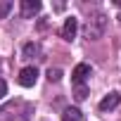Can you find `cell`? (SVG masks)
I'll list each match as a JSON object with an SVG mask.
<instances>
[{"label":"cell","mask_w":121,"mask_h":121,"mask_svg":"<svg viewBox=\"0 0 121 121\" xmlns=\"http://www.w3.org/2000/svg\"><path fill=\"white\" fill-rule=\"evenodd\" d=\"M104 29H107V14L104 12H95L88 17L86 26H83V36L88 40H100L104 36Z\"/></svg>","instance_id":"6da1fadb"},{"label":"cell","mask_w":121,"mask_h":121,"mask_svg":"<svg viewBox=\"0 0 121 121\" xmlns=\"http://www.w3.org/2000/svg\"><path fill=\"white\" fill-rule=\"evenodd\" d=\"M19 86H24V88H31V86H36V81H38V69L36 67H24L22 71H19Z\"/></svg>","instance_id":"7a4b0ae2"},{"label":"cell","mask_w":121,"mask_h":121,"mask_svg":"<svg viewBox=\"0 0 121 121\" xmlns=\"http://www.w3.org/2000/svg\"><path fill=\"white\" fill-rule=\"evenodd\" d=\"M90 64H86V62H81V64H76L74 67V71H71V81L76 83V86H83L86 81H88V76H90Z\"/></svg>","instance_id":"3957f363"},{"label":"cell","mask_w":121,"mask_h":121,"mask_svg":"<svg viewBox=\"0 0 121 121\" xmlns=\"http://www.w3.org/2000/svg\"><path fill=\"white\" fill-rule=\"evenodd\" d=\"M40 0H22V17L24 19H33L40 12Z\"/></svg>","instance_id":"277c9868"},{"label":"cell","mask_w":121,"mask_h":121,"mask_svg":"<svg viewBox=\"0 0 121 121\" xmlns=\"http://www.w3.org/2000/svg\"><path fill=\"white\" fill-rule=\"evenodd\" d=\"M119 102H121V95H119L116 90H112L109 95H104V97L100 100V112H109V109H116V107H119Z\"/></svg>","instance_id":"5b68a950"},{"label":"cell","mask_w":121,"mask_h":121,"mask_svg":"<svg viewBox=\"0 0 121 121\" xmlns=\"http://www.w3.org/2000/svg\"><path fill=\"white\" fill-rule=\"evenodd\" d=\"M76 31H78V19L76 17H69L62 26V38L64 40H74L76 38Z\"/></svg>","instance_id":"8992f818"},{"label":"cell","mask_w":121,"mask_h":121,"mask_svg":"<svg viewBox=\"0 0 121 121\" xmlns=\"http://www.w3.org/2000/svg\"><path fill=\"white\" fill-rule=\"evenodd\" d=\"M24 57L26 59H40V45L38 43H26L24 45Z\"/></svg>","instance_id":"52a82bcc"},{"label":"cell","mask_w":121,"mask_h":121,"mask_svg":"<svg viewBox=\"0 0 121 121\" xmlns=\"http://www.w3.org/2000/svg\"><path fill=\"white\" fill-rule=\"evenodd\" d=\"M62 121H83V114L76 109V107H67L62 112Z\"/></svg>","instance_id":"ba28073f"},{"label":"cell","mask_w":121,"mask_h":121,"mask_svg":"<svg viewBox=\"0 0 121 121\" xmlns=\"http://www.w3.org/2000/svg\"><path fill=\"white\" fill-rule=\"evenodd\" d=\"M59 78H62V69H52V67H50V69H48V81H50V83H57Z\"/></svg>","instance_id":"9c48e42d"},{"label":"cell","mask_w":121,"mask_h":121,"mask_svg":"<svg viewBox=\"0 0 121 121\" xmlns=\"http://www.w3.org/2000/svg\"><path fill=\"white\" fill-rule=\"evenodd\" d=\"M74 97H76L78 102H81V100H86V97H88V88H86V86H76V93H74Z\"/></svg>","instance_id":"30bf717a"},{"label":"cell","mask_w":121,"mask_h":121,"mask_svg":"<svg viewBox=\"0 0 121 121\" xmlns=\"http://www.w3.org/2000/svg\"><path fill=\"white\" fill-rule=\"evenodd\" d=\"M10 10H12V3L10 0H3V3H0V19H5Z\"/></svg>","instance_id":"8fae6325"},{"label":"cell","mask_w":121,"mask_h":121,"mask_svg":"<svg viewBox=\"0 0 121 121\" xmlns=\"http://www.w3.org/2000/svg\"><path fill=\"white\" fill-rule=\"evenodd\" d=\"M5 93H7V86H5V81H3V78H0V100L5 97Z\"/></svg>","instance_id":"7c38bea8"}]
</instances>
